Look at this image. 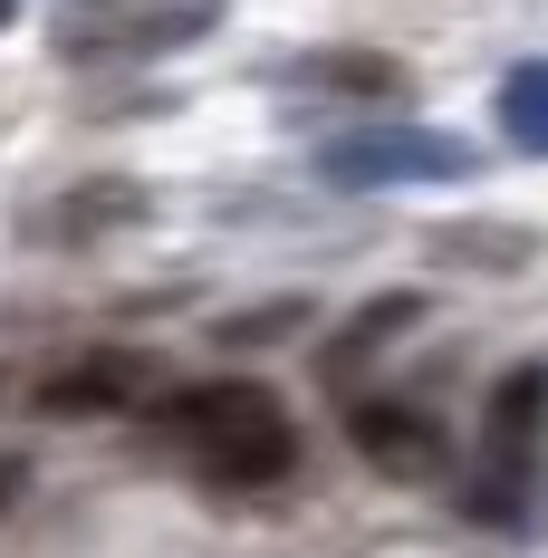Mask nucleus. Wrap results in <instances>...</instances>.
Returning a JSON list of instances; mask_svg holds the SVG:
<instances>
[{
    "mask_svg": "<svg viewBox=\"0 0 548 558\" xmlns=\"http://www.w3.org/2000/svg\"><path fill=\"white\" fill-rule=\"evenodd\" d=\"M145 424H155V444H165L193 482H212V492H270V482L299 472V424H289V404H279L260 376L173 386Z\"/></svg>",
    "mask_w": 548,
    "mask_h": 558,
    "instance_id": "1",
    "label": "nucleus"
},
{
    "mask_svg": "<svg viewBox=\"0 0 548 558\" xmlns=\"http://www.w3.org/2000/svg\"><path fill=\"white\" fill-rule=\"evenodd\" d=\"M221 29V0H58L49 49L68 68H125V58H173Z\"/></svg>",
    "mask_w": 548,
    "mask_h": 558,
    "instance_id": "2",
    "label": "nucleus"
},
{
    "mask_svg": "<svg viewBox=\"0 0 548 558\" xmlns=\"http://www.w3.org/2000/svg\"><path fill=\"white\" fill-rule=\"evenodd\" d=\"M539 434H548V356L510 366L482 395V482H472V520H520L529 472H539Z\"/></svg>",
    "mask_w": 548,
    "mask_h": 558,
    "instance_id": "3",
    "label": "nucleus"
},
{
    "mask_svg": "<svg viewBox=\"0 0 548 558\" xmlns=\"http://www.w3.org/2000/svg\"><path fill=\"white\" fill-rule=\"evenodd\" d=\"M318 173L346 183V193H376V183H462L472 145H452L434 125H356V135L318 145Z\"/></svg>",
    "mask_w": 548,
    "mask_h": 558,
    "instance_id": "4",
    "label": "nucleus"
},
{
    "mask_svg": "<svg viewBox=\"0 0 548 558\" xmlns=\"http://www.w3.org/2000/svg\"><path fill=\"white\" fill-rule=\"evenodd\" d=\"M346 444L366 452V472H385V482H442L452 472V434L404 395H366L346 414Z\"/></svg>",
    "mask_w": 548,
    "mask_h": 558,
    "instance_id": "5",
    "label": "nucleus"
},
{
    "mask_svg": "<svg viewBox=\"0 0 548 558\" xmlns=\"http://www.w3.org/2000/svg\"><path fill=\"white\" fill-rule=\"evenodd\" d=\"M155 386V356H135V347H87V356H68L39 376V414H125V404H145Z\"/></svg>",
    "mask_w": 548,
    "mask_h": 558,
    "instance_id": "6",
    "label": "nucleus"
},
{
    "mask_svg": "<svg viewBox=\"0 0 548 558\" xmlns=\"http://www.w3.org/2000/svg\"><path fill=\"white\" fill-rule=\"evenodd\" d=\"M414 318H424V299H414V289H385V299H366V308H356V318H346V328L328 337L318 376H356V366H366L376 347H394V337L414 328Z\"/></svg>",
    "mask_w": 548,
    "mask_h": 558,
    "instance_id": "7",
    "label": "nucleus"
},
{
    "mask_svg": "<svg viewBox=\"0 0 548 558\" xmlns=\"http://www.w3.org/2000/svg\"><path fill=\"white\" fill-rule=\"evenodd\" d=\"M145 213V193L135 183H77V193H58V213H39V241H87V231H125Z\"/></svg>",
    "mask_w": 548,
    "mask_h": 558,
    "instance_id": "8",
    "label": "nucleus"
},
{
    "mask_svg": "<svg viewBox=\"0 0 548 558\" xmlns=\"http://www.w3.org/2000/svg\"><path fill=\"white\" fill-rule=\"evenodd\" d=\"M289 87H318V97H404V68L394 58H289Z\"/></svg>",
    "mask_w": 548,
    "mask_h": 558,
    "instance_id": "9",
    "label": "nucleus"
},
{
    "mask_svg": "<svg viewBox=\"0 0 548 558\" xmlns=\"http://www.w3.org/2000/svg\"><path fill=\"white\" fill-rule=\"evenodd\" d=\"M500 125H510L520 155H548V58H520L500 77Z\"/></svg>",
    "mask_w": 548,
    "mask_h": 558,
    "instance_id": "10",
    "label": "nucleus"
},
{
    "mask_svg": "<svg viewBox=\"0 0 548 558\" xmlns=\"http://www.w3.org/2000/svg\"><path fill=\"white\" fill-rule=\"evenodd\" d=\"M539 241L529 231H491V222H452V231H434V260H482V270H520Z\"/></svg>",
    "mask_w": 548,
    "mask_h": 558,
    "instance_id": "11",
    "label": "nucleus"
},
{
    "mask_svg": "<svg viewBox=\"0 0 548 558\" xmlns=\"http://www.w3.org/2000/svg\"><path fill=\"white\" fill-rule=\"evenodd\" d=\"M279 328H299V308H260V318H221V347H260V337H279Z\"/></svg>",
    "mask_w": 548,
    "mask_h": 558,
    "instance_id": "12",
    "label": "nucleus"
},
{
    "mask_svg": "<svg viewBox=\"0 0 548 558\" xmlns=\"http://www.w3.org/2000/svg\"><path fill=\"white\" fill-rule=\"evenodd\" d=\"M10 492H20V462H0V501H10Z\"/></svg>",
    "mask_w": 548,
    "mask_h": 558,
    "instance_id": "13",
    "label": "nucleus"
},
{
    "mask_svg": "<svg viewBox=\"0 0 548 558\" xmlns=\"http://www.w3.org/2000/svg\"><path fill=\"white\" fill-rule=\"evenodd\" d=\"M0 20H10V0H0Z\"/></svg>",
    "mask_w": 548,
    "mask_h": 558,
    "instance_id": "14",
    "label": "nucleus"
}]
</instances>
